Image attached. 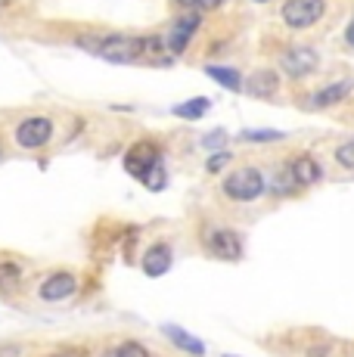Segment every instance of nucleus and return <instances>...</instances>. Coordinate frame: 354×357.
Instances as JSON below:
<instances>
[{"mask_svg":"<svg viewBox=\"0 0 354 357\" xmlns=\"http://www.w3.org/2000/svg\"><path fill=\"white\" fill-rule=\"evenodd\" d=\"M10 3H16V0H0V10H6Z\"/></svg>","mask_w":354,"mask_h":357,"instance_id":"obj_31","label":"nucleus"},{"mask_svg":"<svg viewBox=\"0 0 354 357\" xmlns=\"http://www.w3.org/2000/svg\"><path fill=\"white\" fill-rule=\"evenodd\" d=\"M249 91H252V93H264V97H268V93H274V91H277V75H274V72L255 75V78L249 81Z\"/></svg>","mask_w":354,"mask_h":357,"instance_id":"obj_18","label":"nucleus"},{"mask_svg":"<svg viewBox=\"0 0 354 357\" xmlns=\"http://www.w3.org/2000/svg\"><path fill=\"white\" fill-rule=\"evenodd\" d=\"M162 335L171 342L174 348H180L187 357H206V342L196 339L193 333H187L183 326H174V324H165L162 326Z\"/></svg>","mask_w":354,"mask_h":357,"instance_id":"obj_12","label":"nucleus"},{"mask_svg":"<svg viewBox=\"0 0 354 357\" xmlns=\"http://www.w3.org/2000/svg\"><path fill=\"white\" fill-rule=\"evenodd\" d=\"M196 29H199V13H187V16H180V19H177V22L171 25V31H168L165 47H168L171 53H183Z\"/></svg>","mask_w":354,"mask_h":357,"instance_id":"obj_11","label":"nucleus"},{"mask_svg":"<svg viewBox=\"0 0 354 357\" xmlns=\"http://www.w3.org/2000/svg\"><path fill=\"white\" fill-rule=\"evenodd\" d=\"M221 143H224V130H215V134H208L206 137V146H221Z\"/></svg>","mask_w":354,"mask_h":357,"instance_id":"obj_25","label":"nucleus"},{"mask_svg":"<svg viewBox=\"0 0 354 357\" xmlns=\"http://www.w3.org/2000/svg\"><path fill=\"white\" fill-rule=\"evenodd\" d=\"M38 357H87V354L78 351V348H53V351H44Z\"/></svg>","mask_w":354,"mask_h":357,"instance_id":"obj_24","label":"nucleus"},{"mask_svg":"<svg viewBox=\"0 0 354 357\" xmlns=\"http://www.w3.org/2000/svg\"><path fill=\"white\" fill-rule=\"evenodd\" d=\"M159 162H162L159 146H155V143H149V140H140V143H134V146L128 149V155H125V171H128L131 177H137V181H143V177H146Z\"/></svg>","mask_w":354,"mask_h":357,"instance_id":"obj_7","label":"nucleus"},{"mask_svg":"<svg viewBox=\"0 0 354 357\" xmlns=\"http://www.w3.org/2000/svg\"><path fill=\"white\" fill-rule=\"evenodd\" d=\"M320 56L317 50H311V47H292L289 53H283V72L289 75V78H305V75H311L317 68Z\"/></svg>","mask_w":354,"mask_h":357,"instance_id":"obj_10","label":"nucleus"},{"mask_svg":"<svg viewBox=\"0 0 354 357\" xmlns=\"http://www.w3.org/2000/svg\"><path fill=\"white\" fill-rule=\"evenodd\" d=\"M336 159H339V165H345V168L354 171V137L351 140H345L342 146L336 149Z\"/></svg>","mask_w":354,"mask_h":357,"instance_id":"obj_21","label":"nucleus"},{"mask_svg":"<svg viewBox=\"0 0 354 357\" xmlns=\"http://www.w3.org/2000/svg\"><path fill=\"white\" fill-rule=\"evenodd\" d=\"M29 280H31L29 258L16 255V252H0V301L19 305L31 286Z\"/></svg>","mask_w":354,"mask_h":357,"instance_id":"obj_2","label":"nucleus"},{"mask_svg":"<svg viewBox=\"0 0 354 357\" xmlns=\"http://www.w3.org/2000/svg\"><path fill=\"white\" fill-rule=\"evenodd\" d=\"M6 159V143H3V137H0V162Z\"/></svg>","mask_w":354,"mask_h":357,"instance_id":"obj_30","label":"nucleus"},{"mask_svg":"<svg viewBox=\"0 0 354 357\" xmlns=\"http://www.w3.org/2000/svg\"><path fill=\"white\" fill-rule=\"evenodd\" d=\"M208 109H212V102H208L206 97H196V100H187V102H180V106H174V115L196 121V119H202Z\"/></svg>","mask_w":354,"mask_h":357,"instance_id":"obj_15","label":"nucleus"},{"mask_svg":"<svg viewBox=\"0 0 354 357\" xmlns=\"http://www.w3.org/2000/svg\"><path fill=\"white\" fill-rule=\"evenodd\" d=\"M53 130H56V125H53L50 115H29L13 128V143L22 153H40V149L50 146Z\"/></svg>","mask_w":354,"mask_h":357,"instance_id":"obj_4","label":"nucleus"},{"mask_svg":"<svg viewBox=\"0 0 354 357\" xmlns=\"http://www.w3.org/2000/svg\"><path fill=\"white\" fill-rule=\"evenodd\" d=\"M224 165H230V153H217V155H212L206 168H208V174H217V171H221Z\"/></svg>","mask_w":354,"mask_h":357,"instance_id":"obj_23","label":"nucleus"},{"mask_svg":"<svg viewBox=\"0 0 354 357\" xmlns=\"http://www.w3.org/2000/svg\"><path fill=\"white\" fill-rule=\"evenodd\" d=\"M240 140L246 143H270V140H283L280 130H243Z\"/></svg>","mask_w":354,"mask_h":357,"instance_id":"obj_19","label":"nucleus"},{"mask_svg":"<svg viewBox=\"0 0 354 357\" xmlns=\"http://www.w3.org/2000/svg\"><path fill=\"white\" fill-rule=\"evenodd\" d=\"M345 38H348V44L354 47V19H351V25H348V34H345Z\"/></svg>","mask_w":354,"mask_h":357,"instance_id":"obj_29","label":"nucleus"},{"mask_svg":"<svg viewBox=\"0 0 354 357\" xmlns=\"http://www.w3.org/2000/svg\"><path fill=\"white\" fill-rule=\"evenodd\" d=\"M221 3H224V0H202L199 10H215V6H221Z\"/></svg>","mask_w":354,"mask_h":357,"instance_id":"obj_28","label":"nucleus"},{"mask_svg":"<svg viewBox=\"0 0 354 357\" xmlns=\"http://www.w3.org/2000/svg\"><path fill=\"white\" fill-rule=\"evenodd\" d=\"M115 357H155V354L140 339H121L115 342Z\"/></svg>","mask_w":354,"mask_h":357,"instance_id":"obj_17","label":"nucleus"},{"mask_svg":"<svg viewBox=\"0 0 354 357\" xmlns=\"http://www.w3.org/2000/svg\"><path fill=\"white\" fill-rule=\"evenodd\" d=\"M97 44H91L87 50H93L100 59H109L115 66L137 63L140 56H146V38H134V34H106V38H93Z\"/></svg>","mask_w":354,"mask_h":357,"instance_id":"obj_3","label":"nucleus"},{"mask_svg":"<svg viewBox=\"0 0 354 357\" xmlns=\"http://www.w3.org/2000/svg\"><path fill=\"white\" fill-rule=\"evenodd\" d=\"M206 75L217 84H224L227 91H236L240 87V75L233 72V68H224V66H206Z\"/></svg>","mask_w":354,"mask_h":357,"instance_id":"obj_16","label":"nucleus"},{"mask_svg":"<svg viewBox=\"0 0 354 357\" xmlns=\"http://www.w3.org/2000/svg\"><path fill=\"white\" fill-rule=\"evenodd\" d=\"M174 264V249L168 243H153L140 258V267L146 277H165Z\"/></svg>","mask_w":354,"mask_h":357,"instance_id":"obj_9","label":"nucleus"},{"mask_svg":"<svg viewBox=\"0 0 354 357\" xmlns=\"http://www.w3.org/2000/svg\"><path fill=\"white\" fill-rule=\"evenodd\" d=\"M224 357H236V354H224Z\"/></svg>","mask_w":354,"mask_h":357,"instance_id":"obj_32","label":"nucleus"},{"mask_svg":"<svg viewBox=\"0 0 354 357\" xmlns=\"http://www.w3.org/2000/svg\"><path fill=\"white\" fill-rule=\"evenodd\" d=\"M289 174H292V183H295L298 190L314 187L320 181V165L311 159V155H298V159L289 165Z\"/></svg>","mask_w":354,"mask_h":357,"instance_id":"obj_13","label":"nucleus"},{"mask_svg":"<svg viewBox=\"0 0 354 357\" xmlns=\"http://www.w3.org/2000/svg\"><path fill=\"white\" fill-rule=\"evenodd\" d=\"M206 252L215 261H240L243 258V236L230 227H212L206 233Z\"/></svg>","mask_w":354,"mask_h":357,"instance_id":"obj_6","label":"nucleus"},{"mask_svg":"<svg viewBox=\"0 0 354 357\" xmlns=\"http://www.w3.org/2000/svg\"><path fill=\"white\" fill-rule=\"evenodd\" d=\"M261 3H264V0H261Z\"/></svg>","mask_w":354,"mask_h":357,"instance_id":"obj_33","label":"nucleus"},{"mask_svg":"<svg viewBox=\"0 0 354 357\" xmlns=\"http://www.w3.org/2000/svg\"><path fill=\"white\" fill-rule=\"evenodd\" d=\"M25 354H29V348L22 342H16V339L0 342V357H25Z\"/></svg>","mask_w":354,"mask_h":357,"instance_id":"obj_22","label":"nucleus"},{"mask_svg":"<svg viewBox=\"0 0 354 357\" xmlns=\"http://www.w3.org/2000/svg\"><path fill=\"white\" fill-rule=\"evenodd\" d=\"M81 292V277L69 267H53L31 286V295L40 305H66Z\"/></svg>","mask_w":354,"mask_h":357,"instance_id":"obj_1","label":"nucleus"},{"mask_svg":"<svg viewBox=\"0 0 354 357\" xmlns=\"http://www.w3.org/2000/svg\"><path fill=\"white\" fill-rule=\"evenodd\" d=\"M326 3L323 0H286L283 6V22L289 29H308L323 16Z\"/></svg>","mask_w":354,"mask_h":357,"instance_id":"obj_8","label":"nucleus"},{"mask_svg":"<svg viewBox=\"0 0 354 357\" xmlns=\"http://www.w3.org/2000/svg\"><path fill=\"white\" fill-rule=\"evenodd\" d=\"M180 6H187V10H199L202 6V0H177Z\"/></svg>","mask_w":354,"mask_h":357,"instance_id":"obj_27","label":"nucleus"},{"mask_svg":"<svg viewBox=\"0 0 354 357\" xmlns=\"http://www.w3.org/2000/svg\"><path fill=\"white\" fill-rule=\"evenodd\" d=\"M91 357H115V345H106V348H100L97 354H91Z\"/></svg>","mask_w":354,"mask_h":357,"instance_id":"obj_26","label":"nucleus"},{"mask_svg":"<svg viewBox=\"0 0 354 357\" xmlns=\"http://www.w3.org/2000/svg\"><path fill=\"white\" fill-rule=\"evenodd\" d=\"M143 187H146V190H153V193H159V190L162 187H165V168H162V162L159 165H155V168L153 171H149V174L146 177H143Z\"/></svg>","mask_w":354,"mask_h":357,"instance_id":"obj_20","label":"nucleus"},{"mask_svg":"<svg viewBox=\"0 0 354 357\" xmlns=\"http://www.w3.org/2000/svg\"><path fill=\"white\" fill-rule=\"evenodd\" d=\"M264 190H268V181L258 168H236L224 181V196L233 202H252V199L264 196Z\"/></svg>","mask_w":354,"mask_h":357,"instance_id":"obj_5","label":"nucleus"},{"mask_svg":"<svg viewBox=\"0 0 354 357\" xmlns=\"http://www.w3.org/2000/svg\"><path fill=\"white\" fill-rule=\"evenodd\" d=\"M348 93H351V84L348 81H339V84H330V87H323V91H317L314 97H311V106H317V109L332 106V102H342Z\"/></svg>","mask_w":354,"mask_h":357,"instance_id":"obj_14","label":"nucleus"}]
</instances>
